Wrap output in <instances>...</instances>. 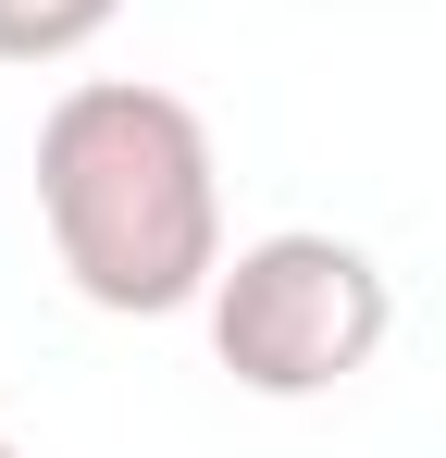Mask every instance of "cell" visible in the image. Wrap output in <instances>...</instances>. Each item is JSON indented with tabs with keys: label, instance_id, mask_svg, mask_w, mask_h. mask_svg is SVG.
Returning <instances> with one entry per match:
<instances>
[{
	"label": "cell",
	"instance_id": "obj_1",
	"mask_svg": "<svg viewBox=\"0 0 446 458\" xmlns=\"http://www.w3.org/2000/svg\"><path fill=\"white\" fill-rule=\"evenodd\" d=\"M38 224L74 298L112 322H174L223 273L211 124L149 75H74L38 112Z\"/></svg>",
	"mask_w": 446,
	"mask_h": 458
},
{
	"label": "cell",
	"instance_id": "obj_2",
	"mask_svg": "<svg viewBox=\"0 0 446 458\" xmlns=\"http://www.w3.org/2000/svg\"><path fill=\"white\" fill-rule=\"evenodd\" d=\"M211 360L248 396H335L384 360L397 335V285L360 235H322V224H286V235H248L223 248L211 273Z\"/></svg>",
	"mask_w": 446,
	"mask_h": 458
},
{
	"label": "cell",
	"instance_id": "obj_3",
	"mask_svg": "<svg viewBox=\"0 0 446 458\" xmlns=\"http://www.w3.org/2000/svg\"><path fill=\"white\" fill-rule=\"evenodd\" d=\"M112 13L124 0H0V63H74V50H99L112 38Z\"/></svg>",
	"mask_w": 446,
	"mask_h": 458
},
{
	"label": "cell",
	"instance_id": "obj_4",
	"mask_svg": "<svg viewBox=\"0 0 446 458\" xmlns=\"http://www.w3.org/2000/svg\"><path fill=\"white\" fill-rule=\"evenodd\" d=\"M0 458H25V446H13V434H0Z\"/></svg>",
	"mask_w": 446,
	"mask_h": 458
}]
</instances>
